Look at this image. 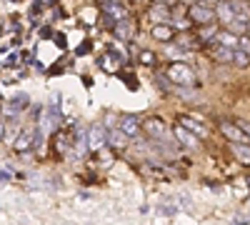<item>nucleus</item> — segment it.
Instances as JSON below:
<instances>
[{"label": "nucleus", "instance_id": "obj_8", "mask_svg": "<svg viewBox=\"0 0 250 225\" xmlns=\"http://www.w3.org/2000/svg\"><path fill=\"white\" fill-rule=\"evenodd\" d=\"M105 143H108L105 128H103L100 123H95V125L90 128V133H88V145H90L93 150H100V148H105Z\"/></svg>", "mask_w": 250, "mask_h": 225}, {"label": "nucleus", "instance_id": "obj_10", "mask_svg": "<svg viewBox=\"0 0 250 225\" xmlns=\"http://www.w3.org/2000/svg\"><path fill=\"white\" fill-rule=\"evenodd\" d=\"M33 145H35V135H33V130H20L18 138H15V143H13L15 153H28V150H33Z\"/></svg>", "mask_w": 250, "mask_h": 225}, {"label": "nucleus", "instance_id": "obj_21", "mask_svg": "<svg viewBox=\"0 0 250 225\" xmlns=\"http://www.w3.org/2000/svg\"><path fill=\"white\" fill-rule=\"evenodd\" d=\"M238 50H243L248 58H250V35H240L238 38V45H235Z\"/></svg>", "mask_w": 250, "mask_h": 225}, {"label": "nucleus", "instance_id": "obj_32", "mask_svg": "<svg viewBox=\"0 0 250 225\" xmlns=\"http://www.w3.org/2000/svg\"><path fill=\"white\" fill-rule=\"evenodd\" d=\"M180 3H185V0H180Z\"/></svg>", "mask_w": 250, "mask_h": 225}, {"label": "nucleus", "instance_id": "obj_14", "mask_svg": "<svg viewBox=\"0 0 250 225\" xmlns=\"http://www.w3.org/2000/svg\"><path fill=\"white\" fill-rule=\"evenodd\" d=\"M235 13L238 20H245V23H250V5H248V0H228Z\"/></svg>", "mask_w": 250, "mask_h": 225}, {"label": "nucleus", "instance_id": "obj_31", "mask_svg": "<svg viewBox=\"0 0 250 225\" xmlns=\"http://www.w3.org/2000/svg\"><path fill=\"white\" fill-rule=\"evenodd\" d=\"M130 3H138V0H130Z\"/></svg>", "mask_w": 250, "mask_h": 225}, {"label": "nucleus", "instance_id": "obj_13", "mask_svg": "<svg viewBox=\"0 0 250 225\" xmlns=\"http://www.w3.org/2000/svg\"><path fill=\"white\" fill-rule=\"evenodd\" d=\"M215 18L220 20L223 25H230L233 20H235V13H233V8H230V3H228V0H223V3L215 5Z\"/></svg>", "mask_w": 250, "mask_h": 225}, {"label": "nucleus", "instance_id": "obj_2", "mask_svg": "<svg viewBox=\"0 0 250 225\" xmlns=\"http://www.w3.org/2000/svg\"><path fill=\"white\" fill-rule=\"evenodd\" d=\"M188 20H190L193 25H210L215 20V8L203 3V0H198V3H193L190 8H188Z\"/></svg>", "mask_w": 250, "mask_h": 225}, {"label": "nucleus", "instance_id": "obj_22", "mask_svg": "<svg viewBox=\"0 0 250 225\" xmlns=\"http://www.w3.org/2000/svg\"><path fill=\"white\" fill-rule=\"evenodd\" d=\"M85 135L88 133H83V130H78V135H75V140H78V150H80V155L85 153Z\"/></svg>", "mask_w": 250, "mask_h": 225}, {"label": "nucleus", "instance_id": "obj_30", "mask_svg": "<svg viewBox=\"0 0 250 225\" xmlns=\"http://www.w3.org/2000/svg\"><path fill=\"white\" fill-rule=\"evenodd\" d=\"M248 33H250V23H248Z\"/></svg>", "mask_w": 250, "mask_h": 225}, {"label": "nucleus", "instance_id": "obj_27", "mask_svg": "<svg viewBox=\"0 0 250 225\" xmlns=\"http://www.w3.org/2000/svg\"><path fill=\"white\" fill-rule=\"evenodd\" d=\"M203 3H208V5H213V8H215L218 3H223V0H203Z\"/></svg>", "mask_w": 250, "mask_h": 225}, {"label": "nucleus", "instance_id": "obj_26", "mask_svg": "<svg viewBox=\"0 0 250 225\" xmlns=\"http://www.w3.org/2000/svg\"><path fill=\"white\" fill-rule=\"evenodd\" d=\"M248 223H250V218H240V220H235L233 225H248Z\"/></svg>", "mask_w": 250, "mask_h": 225}, {"label": "nucleus", "instance_id": "obj_6", "mask_svg": "<svg viewBox=\"0 0 250 225\" xmlns=\"http://www.w3.org/2000/svg\"><path fill=\"white\" fill-rule=\"evenodd\" d=\"M178 125L185 128L188 133H193L195 138H208V133H210V128H208L205 123H200V120H195V118H190V115H180V118H178Z\"/></svg>", "mask_w": 250, "mask_h": 225}, {"label": "nucleus", "instance_id": "obj_12", "mask_svg": "<svg viewBox=\"0 0 250 225\" xmlns=\"http://www.w3.org/2000/svg\"><path fill=\"white\" fill-rule=\"evenodd\" d=\"M113 33H115V38H120V40H133V35H135V23H133L130 18H125V20H120V23L113 25Z\"/></svg>", "mask_w": 250, "mask_h": 225}, {"label": "nucleus", "instance_id": "obj_18", "mask_svg": "<svg viewBox=\"0 0 250 225\" xmlns=\"http://www.w3.org/2000/svg\"><path fill=\"white\" fill-rule=\"evenodd\" d=\"M108 140H110V145H113V148H123L128 138H125L120 130H110V133H108Z\"/></svg>", "mask_w": 250, "mask_h": 225}, {"label": "nucleus", "instance_id": "obj_24", "mask_svg": "<svg viewBox=\"0 0 250 225\" xmlns=\"http://www.w3.org/2000/svg\"><path fill=\"white\" fill-rule=\"evenodd\" d=\"M115 3H120V0H98L100 8H108V5H115Z\"/></svg>", "mask_w": 250, "mask_h": 225}, {"label": "nucleus", "instance_id": "obj_25", "mask_svg": "<svg viewBox=\"0 0 250 225\" xmlns=\"http://www.w3.org/2000/svg\"><path fill=\"white\" fill-rule=\"evenodd\" d=\"M158 213H163V215H175V208H168V205H165V208H158Z\"/></svg>", "mask_w": 250, "mask_h": 225}, {"label": "nucleus", "instance_id": "obj_17", "mask_svg": "<svg viewBox=\"0 0 250 225\" xmlns=\"http://www.w3.org/2000/svg\"><path fill=\"white\" fill-rule=\"evenodd\" d=\"M28 103H30V98H28L25 93H20V95H15V98L10 100V105H8V110H10V113L15 115L18 110H23V108H25Z\"/></svg>", "mask_w": 250, "mask_h": 225}, {"label": "nucleus", "instance_id": "obj_33", "mask_svg": "<svg viewBox=\"0 0 250 225\" xmlns=\"http://www.w3.org/2000/svg\"><path fill=\"white\" fill-rule=\"evenodd\" d=\"M248 5H250V0H248Z\"/></svg>", "mask_w": 250, "mask_h": 225}, {"label": "nucleus", "instance_id": "obj_1", "mask_svg": "<svg viewBox=\"0 0 250 225\" xmlns=\"http://www.w3.org/2000/svg\"><path fill=\"white\" fill-rule=\"evenodd\" d=\"M165 78H168L173 85H178V88H190V85L198 83L193 68L185 65V63H170V65H168V73H165Z\"/></svg>", "mask_w": 250, "mask_h": 225}, {"label": "nucleus", "instance_id": "obj_23", "mask_svg": "<svg viewBox=\"0 0 250 225\" xmlns=\"http://www.w3.org/2000/svg\"><path fill=\"white\" fill-rule=\"evenodd\" d=\"M238 128H240V130H243V133L250 138V123H245V120H238Z\"/></svg>", "mask_w": 250, "mask_h": 225}, {"label": "nucleus", "instance_id": "obj_29", "mask_svg": "<svg viewBox=\"0 0 250 225\" xmlns=\"http://www.w3.org/2000/svg\"><path fill=\"white\" fill-rule=\"evenodd\" d=\"M150 3H165V5H168V0H150Z\"/></svg>", "mask_w": 250, "mask_h": 225}, {"label": "nucleus", "instance_id": "obj_9", "mask_svg": "<svg viewBox=\"0 0 250 225\" xmlns=\"http://www.w3.org/2000/svg\"><path fill=\"white\" fill-rule=\"evenodd\" d=\"M233 50L235 48H228V45H223V43H218V40H213V48H210V58L213 60H218V63H233Z\"/></svg>", "mask_w": 250, "mask_h": 225}, {"label": "nucleus", "instance_id": "obj_11", "mask_svg": "<svg viewBox=\"0 0 250 225\" xmlns=\"http://www.w3.org/2000/svg\"><path fill=\"white\" fill-rule=\"evenodd\" d=\"M153 38L158 40V43H173L175 40V28L170 23H158V25H153Z\"/></svg>", "mask_w": 250, "mask_h": 225}, {"label": "nucleus", "instance_id": "obj_7", "mask_svg": "<svg viewBox=\"0 0 250 225\" xmlns=\"http://www.w3.org/2000/svg\"><path fill=\"white\" fill-rule=\"evenodd\" d=\"M148 18H150L153 25H158V23H170L173 10H170V5H165V3H153L150 10H148Z\"/></svg>", "mask_w": 250, "mask_h": 225}, {"label": "nucleus", "instance_id": "obj_3", "mask_svg": "<svg viewBox=\"0 0 250 225\" xmlns=\"http://www.w3.org/2000/svg\"><path fill=\"white\" fill-rule=\"evenodd\" d=\"M218 130L225 140H230V143H240V145H250V138L238 128V123H230V120H220L218 123Z\"/></svg>", "mask_w": 250, "mask_h": 225}, {"label": "nucleus", "instance_id": "obj_28", "mask_svg": "<svg viewBox=\"0 0 250 225\" xmlns=\"http://www.w3.org/2000/svg\"><path fill=\"white\" fill-rule=\"evenodd\" d=\"M3 133H5V125H3V123H0V140H3Z\"/></svg>", "mask_w": 250, "mask_h": 225}, {"label": "nucleus", "instance_id": "obj_19", "mask_svg": "<svg viewBox=\"0 0 250 225\" xmlns=\"http://www.w3.org/2000/svg\"><path fill=\"white\" fill-rule=\"evenodd\" d=\"M138 60L143 65H155V55H153V50H140L138 53Z\"/></svg>", "mask_w": 250, "mask_h": 225}, {"label": "nucleus", "instance_id": "obj_5", "mask_svg": "<svg viewBox=\"0 0 250 225\" xmlns=\"http://www.w3.org/2000/svg\"><path fill=\"white\" fill-rule=\"evenodd\" d=\"M118 130H120L125 138H138L140 130H143V120H140L138 115H133V113H125V115H120V120H118Z\"/></svg>", "mask_w": 250, "mask_h": 225}, {"label": "nucleus", "instance_id": "obj_4", "mask_svg": "<svg viewBox=\"0 0 250 225\" xmlns=\"http://www.w3.org/2000/svg\"><path fill=\"white\" fill-rule=\"evenodd\" d=\"M143 133L153 138V140H165V133H168V125H165V120L160 115H150L143 120Z\"/></svg>", "mask_w": 250, "mask_h": 225}, {"label": "nucleus", "instance_id": "obj_20", "mask_svg": "<svg viewBox=\"0 0 250 225\" xmlns=\"http://www.w3.org/2000/svg\"><path fill=\"white\" fill-rule=\"evenodd\" d=\"M233 63H235V65H240V68H245V65L250 63V58H248L243 50H238V48H235V50H233Z\"/></svg>", "mask_w": 250, "mask_h": 225}, {"label": "nucleus", "instance_id": "obj_15", "mask_svg": "<svg viewBox=\"0 0 250 225\" xmlns=\"http://www.w3.org/2000/svg\"><path fill=\"white\" fill-rule=\"evenodd\" d=\"M233 155L240 165H250V145H240V143H230Z\"/></svg>", "mask_w": 250, "mask_h": 225}, {"label": "nucleus", "instance_id": "obj_16", "mask_svg": "<svg viewBox=\"0 0 250 225\" xmlns=\"http://www.w3.org/2000/svg\"><path fill=\"white\" fill-rule=\"evenodd\" d=\"M175 138H178V143H183V145H188V148H198V138L193 133H188L185 128H180V125H175Z\"/></svg>", "mask_w": 250, "mask_h": 225}]
</instances>
